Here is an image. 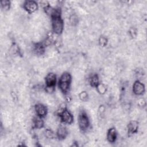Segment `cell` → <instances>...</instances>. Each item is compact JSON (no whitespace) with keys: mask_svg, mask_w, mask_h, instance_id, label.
Instances as JSON below:
<instances>
[{"mask_svg":"<svg viewBox=\"0 0 147 147\" xmlns=\"http://www.w3.org/2000/svg\"><path fill=\"white\" fill-rule=\"evenodd\" d=\"M23 7L28 13L31 14L38 9V3L35 1H26L23 4Z\"/></svg>","mask_w":147,"mask_h":147,"instance_id":"5b68a950","label":"cell"},{"mask_svg":"<svg viewBox=\"0 0 147 147\" xmlns=\"http://www.w3.org/2000/svg\"><path fill=\"white\" fill-rule=\"evenodd\" d=\"M33 125L35 128L36 129H41L44 127V121L42 119V118L37 117L34 118L33 119Z\"/></svg>","mask_w":147,"mask_h":147,"instance_id":"5bb4252c","label":"cell"},{"mask_svg":"<svg viewBox=\"0 0 147 147\" xmlns=\"http://www.w3.org/2000/svg\"><path fill=\"white\" fill-rule=\"evenodd\" d=\"M35 111L38 117L43 118L47 114L48 112V109L46 106L42 103H37L34 106Z\"/></svg>","mask_w":147,"mask_h":147,"instance_id":"52a82bcc","label":"cell"},{"mask_svg":"<svg viewBox=\"0 0 147 147\" xmlns=\"http://www.w3.org/2000/svg\"><path fill=\"white\" fill-rule=\"evenodd\" d=\"M78 124L79 128L82 131L87 129L90 125V121L87 114L84 111H81L78 116Z\"/></svg>","mask_w":147,"mask_h":147,"instance_id":"3957f363","label":"cell"},{"mask_svg":"<svg viewBox=\"0 0 147 147\" xmlns=\"http://www.w3.org/2000/svg\"><path fill=\"white\" fill-rule=\"evenodd\" d=\"M107 39L104 36H100L99 38V44L102 47H105L107 44Z\"/></svg>","mask_w":147,"mask_h":147,"instance_id":"ac0fdd59","label":"cell"},{"mask_svg":"<svg viewBox=\"0 0 147 147\" xmlns=\"http://www.w3.org/2000/svg\"><path fill=\"white\" fill-rule=\"evenodd\" d=\"M138 129V122L133 120L130 121L129 124L127 125V133L129 136L132 135L134 133H137Z\"/></svg>","mask_w":147,"mask_h":147,"instance_id":"9c48e42d","label":"cell"},{"mask_svg":"<svg viewBox=\"0 0 147 147\" xmlns=\"http://www.w3.org/2000/svg\"><path fill=\"white\" fill-rule=\"evenodd\" d=\"M145 88L144 84L139 80L134 82L133 85V92L137 95H141L145 92Z\"/></svg>","mask_w":147,"mask_h":147,"instance_id":"8992f818","label":"cell"},{"mask_svg":"<svg viewBox=\"0 0 147 147\" xmlns=\"http://www.w3.org/2000/svg\"><path fill=\"white\" fill-rule=\"evenodd\" d=\"M79 99L82 101H86L88 99V94L86 91H82L79 95Z\"/></svg>","mask_w":147,"mask_h":147,"instance_id":"d6986e66","label":"cell"},{"mask_svg":"<svg viewBox=\"0 0 147 147\" xmlns=\"http://www.w3.org/2000/svg\"><path fill=\"white\" fill-rule=\"evenodd\" d=\"M53 32L56 34H60L64 29V22L61 17V13L51 17Z\"/></svg>","mask_w":147,"mask_h":147,"instance_id":"7a4b0ae2","label":"cell"},{"mask_svg":"<svg viewBox=\"0 0 147 147\" xmlns=\"http://www.w3.org/2000/svg\"><path fill=\"white\" fill-rule=\"evenodd\" d=\"M96 90H97V91L100 94H104L106 90H107V88H106V86L103 84V83H99L98 85L96 86Z\"/></svg>","mask_w":147,"mask_h":147,"instance_id":"9a60e30c","label":"cell"},{"mask_svg":"<svg viewBox=\"0 0 147 147\" xmlns=\"http://www.w3.org/2000/svg\"><path fill=\"white\" fill-rule=\"evenodd\" d=\"M129 34L131 37H135L136 35V32L134 29L131 28L129 30Z\"/></svg>","mask_w":147,"mask_h":147,"instance_id":"ffe728a7","label":"cell"},{"mask_svg":"<svg viewBox=\"0 0 147 147\" xmlns=\"http://www.w3.org/2000/svg\"><path fill=\"white\" fill-rule=\"evenodd\" d=\"M45 87H55L56 83V76L53 73H49L45 77Z\"/></svg>","mask_w":147,"mask_h":147,"instance_id":"ba28073f","label":"cell"},{"mask_svg":"<svg viewBox=\"0 0 147 147\" xmlns=\"http://www.w3.org/2000/svg\"><path fill=\"white\" fill-rule=\"evenodd\" d=\"M89 82L90 86L92 87H96V86L99 83V76L97 74H93L91 76L89 79Z\"/></svg>","mask_w":147,"mask_h":147,"instance_id":"4fadbf2b","label":"cell"},{"mask_svg":"<svg viewBox=\"0 0 147 147\" xmlns=\"http://www.w3.org/2000/svg\"><path fill=\"white\" fill-rule=\"evenodd\" d=\"M117 137V134L116 130L114 127H111L109 129L107 133V139L109 142L113 143L114 142Z\"/></svg>","mask_w":147,"mask_h":147,"instance_id":"8fae6325","label":"cell"},{"mask_svg":"<svg viewBox=\"0 0 147 147\" xmlns=\"http://www.w3.org/2000/svg\"><path fill=\"white\" fill-rule=\"evenodd\" d=\"M45 45L42 42H37L34 44L33 51L36 54L41 55L45 52Z\"/></svg>","mask_w":147,"mask_h":147,"instance_id":"7c38bea8","label":"cell"},{"mask_svg":"<svg viewBox=\"0 0 147 147\" xmlns=\"http://www.w3.org/2000/svg\"><path fill=\"white\" fill-rule=\"evenodd\" d=\"M44 134L45 136L47 138H53L54 137V133L53 132V131L51 129H47L45 130L44 131Z\"/></svg>","mask_w":147,"mask_h":147,"instance_id":"e0dca14e","label":"cell"},{"mask_svg":"<svg viewBox=\"0 0 147 147\" xmlns=\"http://www.w3.org/2000/svg\"><path fill=\"white\" fill-rule=\"evenodd\" d=\"M59 116L61 119V121L63 123L71 124L74 121V117L70 111L67 109L64 108L59 113Z\"/></svg>","mask_w":147,"mask_h":147,"instance_id":"277c9868","label":"cell"},{"mask_svg":"<svg viewBox=\"0 0 147 147\" xmlns=\"http://www.w3.org/2000/svg\"><path fill=\"white\" fill-rule=\"evenodd\" d=\"M1 7L3 9L7 10H9L10 8V2L9 1H6V0L2 1H1Z\"/></svg>","mask_w":147,"mask_h":147,"instance_id":"2e32d148","label":"cell"},{"mask_svg":"<svg viewBox=\"0 0 147 147\" xmlns=\"http://www.w3.org/2000/svg\"><path fill=\"white\" fill-rule=\"evenodd\" d=\"M68 135V130L64 126H60L57 130L56 132V136L60 140H64L66 138Z\"/></svg>","mask_w":147,"mask_h":147,"instance_id":"30bf717a","label":"cell"},{"mask_svg":"<svg viewBox=\"0 0 147 147\" xmlns=\"http://www.w3.org/2000/svg\"><path fill=\"white\" fill-rule=\"evenodd\" d=\"M71 79L72 78L71 75L67 72H64L61 75L59 80V87L63 93L66 94L68 92L71 82Z\"/></svg>","mask_w":147,"mask_h":147,"instance_id":"6da1fadb","label":"cell"}]
</instances>
